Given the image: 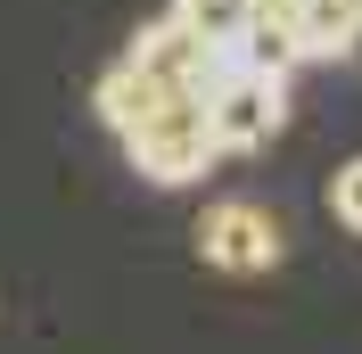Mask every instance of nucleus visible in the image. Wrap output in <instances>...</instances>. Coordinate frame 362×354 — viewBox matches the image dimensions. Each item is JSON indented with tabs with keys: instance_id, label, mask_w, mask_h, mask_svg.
<instances>
[{
	"instance_id": "f257e3e1",
	"label": "nucleus",
	"mask_w": 362,
	"mask_h": 354,
	"mask_svg": "<svg viewBox=\"0 0 362 354\" xmlns=\"http://www.w3.org/2000/svg\"><path fill=\"white\" fill-rule=\"evenodd\" d=\"M99 115L115 124L124 156H132L157 190L198 181L206 165L223 156L214 149V124H206V83H157V74H140L132 58L99 83Z\"/></svg>"
},
{
	"instance_id": "f03ea898",
	"label": "nucleus",
	"mask_w": 362,
	"mask_h": 354,
	"mask_svg": "<svg viewBox=\"0 0 362 354\" xmlns=\"http://www.w3.org/2000/svg\"><path fill=\"white\" fill-rule=\"evenodd\" d=\"M206 124H214V149H264V140H280V124H288V83L223 58L214 83H206Z\"/></svg>"
},
{
	"instance_id": "7ed1b4c3",
	"label": "nucleus",
	"mask_w": 362,
	"mask_h": 354,
	"mask_svg": "<svg viewBox=\"0 0 362 354\" xmlns=\"http://www.w3.org/2000/svg\"><path fill=\"white\" fill-rule=\"evenodd\" d=\"M198 256H206L214 272L255 280V272H272L280 256H288V231L272 222V206H255V198H223V206H206V222H198Z\"/></svg>"
},
{
	"instance_id": "20e7f679",
	"label": "nucleus",
	"mask_w": 362,
	"mask_h": 354,
	"mask_svg": "<svg viewBox=\"0 0 362 354\" xmlns=\"http://www.w3.org/2000/svg\"><path fill=\"white\" fill-rule=\"evenodd\" d=\"M132 67H140V74H157V83H214L223 50L198 42L181 17H165V25H148V33L132 42Z\"/></svg>"
},
{
	"instance_id": "39448f33",
	"label": "nucleus",
	"mask_w": 362,
	"mask_h": 354,
	"mask_svg": "<svg viewBox=\"0 0 362 354\" xmlns=\"http://www.w3.org/2000/svg\"><path fill=\"white\" fill-rule=\"evenodd\" d=\"M230 58H239V67H255V74H280V83H288L296 58H305V42H296V17H264V8H255Z\"/></svg>"
},
{
	"instance_id": "423d86ee",
	"label": "nucleus",
	"mask_w": 362,
	"mask_h": 354,
	"mask_svg": "<svg viewBox=\"0 0 362 354\" xmlns=\"http://www.w3.org/2000/svg\"><path fill=\"white\" fill-rule=\"evenodd\" d=\"M296 42H305V58H338L362 42V17L346 0H296Z\"/></svg>"
},
{
	"instance_id": "0eeeda50",
	"label": "nucleus",
	"mask_w": 362,
	"mask_h": 354,
	"mask_svg": "<svg viewBox=\"0 0 362 354\" xmlns=\"http://www.w3.org/2000/svg\"><path fill=\"white\" fill-rule=\"evenodd\" d=\"M173 17L198 33V42H214L230 58L239 50V33H247V17H255V0H173Z\"/></svg>"
},
{
	"instance_id": "6e6552de",
	"label": "nucleus",
	"mask_w": 362,
	"mask_h": 354,
	"mask_svg": "<svg viewBox=\"0 0 362 354\" xmlns=\"http://www.w3.org/2000/svg\"><path fill=\"white\" fill-rule=\"evenodd\" d=\"M329 206H338V222H354V231H362V156H354V165H338V181H329Z\"/></svg>"
},
{
	"instance_id": "1a4fd4ad",
	"label": "nucleus",
	"mask_w": 362,
	"mask_h": 354,
	"mask_svg": "<svg viewBox=\"0 0 362 354\" xmlns=\"http://www.w3.org/2000/svg\"><path fill=\"white\" fill-rule=\"evenodd\" d=\"M346 8H354V17H362V0H346Z\"/></svg>"
}]
</instances>
